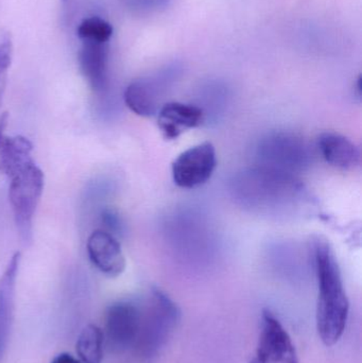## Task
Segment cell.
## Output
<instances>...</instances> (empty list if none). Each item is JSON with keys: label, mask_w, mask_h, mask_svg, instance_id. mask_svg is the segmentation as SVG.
<instances>
[{"label": "cell", "mask_w": 362, "mask_h": 363, "mask_svg": "<svg viewBox=\"0 0 362 363\" xmlns=\"http://www.w3.org/2000/svg\"><path fill=\"white\" fill-rule=\"evenodd\" d=\"M249 363H300L290 335L270 309L261 313L259 343Z\"/></svg>", "instance_id": "7"}, {"label": "cell", "mask_w": 362, "mask_h": 363, "mask_svg": "<svg viewBox=\"0 0 362 363\" xmlns=\"http://www.w3.org/2000/svg\"><path fill=\"white\" fill-rule=\"evenodd\" d=\"M142 306L132 301H119L110 305L106 313L104 341L115 354L133 351L140 334Z\"/></svg>", "instance_id": "6"}, {"label": "cell", "mask_w": 362, "mask_h": 363, "mask_svg": "<svg viewBox=\"0 0 362 363\" xmlns=\"http://www.w3.org/2000/svg\"><path fill=\"white\" fill-rule=\"evenodd\" d=\"M167 74L138 79L130 83L123 94L125 106L142 117L157 115L161 106L162 95L165 91Z\"/></svg>", "instance_id": "10"}, {"label": "cell", "mask_w": 362, "mask_h": 363, "mask_svg": "<svg viewBox=\"0 0 362 363\" xmlns=\"http://www.w3.org/2000/svg\"><path fill=\"white\" fill-rule=\"evenodd\" d=\"M13 40L9 32H0V110L8 83L9 70L13 60ZM1 116V114H0Z\"/></svg>", "instance_id": "16"}, {"label": "cell", "mask_w": 362, "mask_h": 363, "mask_svg": "<svg viewBox=\"0 0 362 363\" xmlns=\"http://www.w3.org/2000/svg\"><path fill=\"white\" fill-rule=\"evenodd\" d=\"M259 167L298 177L310 168L312 151L306 140L287 132H274L259 140L256 149Z\"/></svg>", "instance_id": "5"}, {"label": "cell", "mask_w": 362, "mask_h": 363, "mask_svg": "<svg viewBox=\"0 0 362 363\" xmlns=\"http://www.w3.org/2000/svg\"><path fill=\"white\" fill-rule=\"evenodd\" d=\"M204 121V113L199 106L182 102L164 104L157 113V125L166 140H176L187 130L197 128Z\"/></svg>", "instance_id": "12"}, {"label": "cell", "mask_w": 362, "mask_h": 363, "mask_svg": "<svg viewBox=\"0 0 362 363\" xmlns=\"http://www.w3.org/2000/svg\"><path fill=\"white\" fill-rule=\"evenodd\" d=\"M103 330L95 324L83 328L76 342V352L81 363H102L104 354Z\"/></svg>", "instance_id": "14"}, {"label": "cell", "mask_w": 362, "mask_h": 363, "mask_svg": "<svg viewBox=\"0 0 362 363\" xmlns=\"http://www.w3.org/2000/svg\"><path fill=\"white\" fill-rule=\"evenodd\" d=\"M61 1L64 6H70L74 4V0H61Z\"/></svg>", "instance_id": "20"}, {"label": "cell", "mask_w": 362, "mask_h": 363, "mask_svg": "<svg viewBox=\"0 0 362 363\" xmlns=\"http://www.w3.org/2000/svg\"><path fill=\"white\" fill-rule=\"evenodd\" d=\"M79 40L108 43L113 35V27L106 19L91 16L83 19L77 28Z\"/></svg>", "instance_id": "15"}, {"label": "cell", "mask_w": 362, "mask_h": 363, "mask_svg": "<svg viewBox=\"0 0 362 363\" xmlns=\"http://www.w3.org/2000/svg\"><path fill=\"white\" fill-rule=\"evenodd\" d=\"M231 192L236 202L261 213L295 208L307 196L298 177L259 166L236 174L231 181Z\"/></svg>", "instance_id": "2"}, {"label": "cell", "mask_w": 362, "mask_h": 363, "mask_svg": "<svg viewBox=\"0 0 362 363\" xmlns=\"http://www.w3.org/2000/svg\"><path fill=\"white\" fill-rule=\"evenodd\" d=\"M181 311L163 290L151 289L142 305L140 334L133 349L140 360H151L159 355L180 323Z\"/></svg>", "instance_id": "3"}, {"label": "cell", "mask_w": 362, "mask_h": 363, "mask_svg": "<svg viewBox=\"0 0 362 363\" xmlns=\"http://www.w3.org/2000/svg\"><path fill=\"white\" fill-rule=\"evenodd\" d=\"M9 201L15 228L21 243L29 247L33 241L34 217L45 187V174L34 160L21 164L6 174Z\"/></svg>", "instance_id": "4"}, {"label": "cell", "mask_w": 362, "mask_h": 363, "mask_svg": "<svg viewBox=\"0 0 362 363\" xmlns=\"http://www.w3.org/2000/svg\"><path fill=\"white\" fill-rule=\"evenodd\" d=\"M130 1L142 8H159V6H165L168 0H130Z\"/></svg>", "instance_id": "17"}, {"label": "cell", "mask_w": 362, "mask_h": 363, "mask_svg": "<svg viewBox=\"0 0 362 363\" xmlns=\"http://www.w3.org/2000/svg\"><path fill=\"white\" fill-rule=\"evenodd\" d=\"M217 166L216 149L203 143L181 153L172 164V178L179 187L191 189L212 178Z\"/></svg>", "instance_id": "8"}, {"label": "cell", "mask_w": 362, "mask_h": 363, "mask_svg": "<svg viewBox=\"0 0 362 363\" xmlns=\"http://www.w3.org/2000/svg\"><path fill=\"white\" fill-rule=\"evenodd\" d=\"M318 149L327 163L339 169H355L361 163L359 149L340 134L323 133L318 140Z\"/></svg>", "instance_id": "13"}, {"label": "cell", "mask_w": 362, "mask_h": 363, "mask_svg": "<svg viewBox=\"0 0 362 363\" xmlns=\"http://www.w3.org/2000/svg\"><path fill=\"white\" fill-rule=\"evenodd\" d=\"M318 281L317 330L321 341L333 347L344 336L348 323L350 303L337 259L327 241L317 239L312 245Z\"/></svg>", "instance_id": "1"}, {"label": "cell", "mask_w": 362, "mask_h": 363, "mask_svg": "<svg viewBox=\"0 0 362 363\" xmlns=\"http://www.w3.org/2000/svg\"><path fill=\"white\" fill-rule=\"evenodd\" d=\"M86 253L91 264L106 277L114 279L125 270V257L118 238L98 228L87 237Z\"/></svg>", "instance_id": "9"}, {"label": "cell", "mask_w": 362, "mask_h": 363, "mask_svg": "<svg viewBox=\"0 0 362 363\" xmlns=\"http://www.w3.org/2000/svg\"><path fill=\"white\" fill-rule=\"evenodd\" d=\"M78 52L81 72L94 93L103 95L108 87V43L82 40Z\"/></svg>", "instance_id": "11"}, {"label": "cell", "mask_w": 362, "mask_h": 363, "mask_svg": "<svg viewBox=\"0 0 362 363\" xmlns=\"http://www.w3.org/2000/svg\"><path fill=\"white\" fill-rule=\"evenodd\" d=\"M6 125H8V113H4L0 116V142H1L2 138H4Z\"/></svg>", "instance_id": "19"}, {"label": "cell", "mask_w": 362, "mask_h": 363, "mask_svg": "<svg viewBox=\"0 0 362 363\" xmlns=\"http://www.w3.org/2000/svg\"><path fill=\"white\" fill-rule=\"evenodd\" d=\"M50 363H81L78 358L74 357L68 353H62L55 356Z\"/></svg>", "instance_id": "18"}]
</instances>
